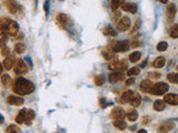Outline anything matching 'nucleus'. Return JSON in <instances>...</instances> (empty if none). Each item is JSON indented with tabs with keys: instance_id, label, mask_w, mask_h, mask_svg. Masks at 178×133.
Masks as SVG:
<instances>
[{
	"instance_id": "obj_15",
	"label": "nucleus",
	"mask_w": 178,
	"mask_h": 133,
	"mask_svg": "<svg viewBox=\"0 0 178 133\" xmlns=\"http://www.w3.org/2000/svg\"><path fill=\"white\" fill-rule=\"evenodd\" d=\"M174 128H175V123H174V122H165V123H163L159 125L158 131H159L160 133H166V132L171 131Z\"/></svg>"
},
{
	"instance_id": "obj_27",
	"label": "nucleus",
	"mask_w": 178,
	"mask_h": 133,
	"mask_svg": "<svg viewBox=\"0 0 178 133\" xmlns=\"http://www.w3.org/2000/svg\"><path fill=\"white\" fill-rule=\"evenodd\" d=\"M34 118H35V112H34L32 110L28 109V110L26 111V116H25V123H26V124H30V123H31V121L34 120Z\"/></svg>"
},
{
	"instance_id": "obj_21",
	"label": "nucleus",
	"mask_w": 178,
	"mask_h": 133,
	"mask_svg": "<svg viewBox=\"0 0 178 133\" xmlns=\"http://www.w3.org/2000/svg\"><path fill=\"white\" fill-rule=\"evenodd\" d=\"M108 79H109V81H110L112 83H116V82H118L119 80H122V72H116V71H114V72H112V73L108 76Z\"/></svg>"
},
{
	"instance_id": "obj_44",
	"label": "nucleus",
	"mask_w": 178,
	"mask_h": 133,
	"mask_svg": "<svg viewBox=\"0 0 178 133\" xmlns=\"http://www.w3.org/2000/svg\"><path fill=\"white\" fill-rule=\"evenodd\" d=\"M139 26H140V21H139V20H137V21H136V26L132 28V32H136V31H137V29L139 28Z\"/></svg>"
},
{
	"instance_id": "obj_25",
	"label": "nucleus",
	"mask_w": 178,
	"mask_h": 133,
	"mask_svg": "<svg viewBox=\"0 0 178 133\" xmlns=\"http://www.w3.org/2000/svg\"><path fill=\"white\" fill-rule=\"evenodd\" d=\"M165 106H166V103H165V101L164 100H156L155 102H154V109L156 110V111H163L164 109H165Z\"/></svg>"
},
{
	"instance_id": "obj_19",
	"label": "nucleus",
	"mask_w": 178,
	"mask_h": 133,
	"mask_svg": "<svg viewBox=\"0 0 178 133\" xmlns=\"http://www.w3.org/2000/svg\"><path fill=\"white\" fill-rule=\"evenodd\" d=\"M9 21L10 19H8V18H1L0 19V35H2V36L7 35V28H8Z\"/></svg>"
},
{
	"instance_id": "obj_13",
	"label": "nucleus",
	"mask_w": 178,
	"mask_h": 133,
	"mask_svg": "<svg viewBox=\"0 0 178 133\" xmlns=\"http://www.w3.org/2000/svg\"><path fill=\"white\" fill-rule=\"evenodd\" d=\"M16 62V59H15V56L13 55H9V56H7V58L5 59V61H3V68L6 69V70H10L12 66H13V63Z\"/></svg>"
},
{
	"instance_id": "obj_48",
	"label": "nucleus",
	"mask_w": 178,
	"mask_h": 133,
	"mask_svg": "<svg viewBox=\"0 0 178 133\" xmlns=\"http://www.w3.org/2000/svg\"><path fill=\"white\" fill-rule=\"evenodd\" d=\"M138 133H147V132H146L145 130H139V131H138Z\"/></svg>"
},
{
	"instance_id": "obj_4",
	"label": "nucleus",
	"mask_w": 178,
	"mask_h": 133,
	"mask_svg": "<svg viewBox=\"0 0 178 133\" xmlns=\"http://www.w3.org/2000/svg\"><path fill=\"white\" fill-rule=\"evenodd\" d=\"M112 49L114 52H124L129 49V42L127 40H122V41H114L112 43Z\"/></svg>"
},
{
	"instance_id": "obj_33",
	"label": "nucleus",
	"mask_w": 178,
	"mask_h": 133,
	"mask_svg": "<svg viewBox=\"0 0 178 133\" xmlns=\"http://www.w3.org/2000/svg\"><path fill=\"white\" fill-rule=\"evenodd\" d=\"M139 72H140V69H139L138 66H134V68H131V69H129V70L127 71V76H138Z\"/></svg>"
},
{
	"instance_id": "obj_8",
	"label": "nucleus",
	"mask_w": 178,
	"mask_h": 133,
	"mask_svg": "<svg viewBox=\"0 0 178 133\" xmlns=\"http://www.w3.org/2000/svg\"><path fill=\"white\" fill-rule=\"evenodd\" d=\"M19 32V27H18V23L13 20H10L9 21V25H8V28H7V36H16L17 33Z\"/></svg>"
},
{
	"instance_id": "obj_12",
	"label": "nucleus",
	"mask_w": 178,
	"mask_h": 133,
	"mask_svg": "<svg viewBox=\"0 0 178 133\" xmlns=\"http://www.w3.org/2000/svg\"><path fill=\"white\" fill-rule=\"evenodd\" d=\"M7 103L11 105H22L24 104V99L20 98V96H17V95H9L7 98Z\"/></svg>"
},
{
	"instance_id": "obj_43",
	"label": "nucleus",
	"mask_w": 178,
	"mask_h": 133,
	"mask_svg": "<svg viewBox=\"0 0 178 133\" xmlns=\"http://www.w3.org/2000/svg\"><path fill=\"white\" fill-rule=\"evenodd\" d=\"M150 120H151V118H150V116H144V118H142V124L149 123Z\"/></svg>"
},
{
	"instance_id": "obj_16",
	"label": "nucleus",
	"mask_w": 178,
	"mask_h": 133,
	"mask_svg": "<svg viewBox=\"0 0 178 133\" xmlns=\"http://www.w3.org/2000/svg\"><path fill=\"white\" fill-rule=\"evenodd\" d=\"M141 102V96L139 93H137V92H132V95H131V99L130 101H129V103L131 104V106H134V108H137V106H139Z\"/></svg>"
},
{
	"instance_id": "obj_5",
	"label": "nucleus",
	"mask_w": 178,
	"mask_h": 133,
	"mask_svg": "<svg viewBox=\"0 0 178 133\" xmlns=\"http://www.w3.org/2000/svg\"><path fill=\"white\" fill-rule=\"evenodd\" d=\"M57 22H58V25H59L62 29H67L68 27L73 26V21H71V19H70L67 15H65V13H59V15L57 16Z\"/></svg>"
},
{
	"instance_id": "obj_30",
	"label": "nucleus",
	"mask_w": 178,
	"mask_h": 133,
	"mask_svg": "<svg viewBox=\"0 0 178 133\" xmlns=\"http://www.w3.org/2000/svg\"><path fill=\"white\" fill-rule=\"evenodd\" d=\"M122 3H125V0H113L110 3V8L113 11H116L119 7H122Z\"/></svg>"
},
{
	"instance_id": "obj_39",
	"label": "nucleus",
	"mask_w": 178,
	"mask_h": 133,
	"mask_svg": "<svg viewBox=\"0 0 178 133\" xmlns=\"http://www.w3.org/2000/svg\"><path fill=\"white\" fill-rule=\"evenodd\" d=\"M167 48H168V45H167V42H165V41H161V42H159V43L157 45V50H158V51H165Z\"/></svg>"
},
{
	"instance_id": "obj_40",
	"label": "nucleus",
	"mask_w": 178,
	"mask_h": 133,
	"mask_svg": "<svg viewBox=\"0 0 178 133\" xmlns=\"http://www.w3.org/2000/svg\"><path fill=\"white\" fill-rule=\"evenodd\" d=\"M167 80L171 83H175L176 82V74L175 73H168L167 76Z\"/></svg>"
},
{
	"instance_id": "obj_42",
	"label": "nucleus",
	"mask_w": 178,
	"mask_h": 133,
	"mask_svg": "<svg viewBox=\"0 0 178 133\" xmlns=\"http://www.w3.org/2000/svg\"><path fill=\"white\" fill-rule=\"evenodd\" d=\"M148 76H149V78H151V79H158L160 76V74L159 73H157V72H150Z\"/></svg>"
},
{
	"instance_id": "obj_38",
	"label": "nucleus",
	"mask_w": 178,
	"mask_h": 133,
	"mask_svg": "<svg viewBox=\"0 0 178 133\" xmlns=\"http://www.w3.org/2000/svg\"><path fill=\"white\" fill-rule=\"evenodd\" d=\"M1 82L5 86H8L10 84V82H11V78L8 74H3L1 76Z\"/></svg>"
},
{
	"instance_id": "obj_31",
	"label": "nucleus",
	"mask_w": 178,
	"mask_h": 133,
	"mask_svg": "<svg viewBox=\"0 0 178 133\" xmlns=\"http://www.w3.org/2000/svg\"><path fill=\"white\" fill-rule=\"evenodd\" d=\"M126 116H127V119H128L129 121H136L137 118H138V113H137V111H135V110H128Z\"/></svg>"
},
{
	"instance_id": "obj_49",
	"label": "nucleus",
	"mask_w": 178,
	"mask_h": 133,
	"mask_svg": "<svg viewBox=\"0 0 178 133\" xmlns=\"http://www.w3.org/2000/svg\"><path fill=\"white\" fill-rule=\"evenodd\" d=\"M167 1L168 0H160V2H163V3H167Z\"/></svg>"
},
{
	"instance_id": "obj_20",
	"label": "nucleus",
	"mask_w": 178,
	"mask_h": 133,
	"mask_svg": "<svg viewBox=\"0 0 178 133\" xmlns=\"http://www.w3.org/2000/svg\"><path fill=\"white\" fill-rule=\"evenodd\" d=\"M152 82L150 81V80H144V81H141L140 83V90L142 92H145V93H148L150 92V90H151V88H152Z\"/></svg>"
},
{
	"instance_id": "obj_52",
	"label": "nucleus",
	"mask_w": 178,
	"mask_h": 133,
	"mask_svg": "<svg viewBox=\"0 0 178 133\" xmlns=\"http://www.w3.org/2000/svg\"><path fill=\"white\" fill-rule=\"evenodd\" d=\"M60 1H61V0H60Z\"/></svg>"
},
{
	"instance_id": "obj_6",
	"label": "nucleus",
	"mask_w": 178,
	"mask_h": 133,
	"mask_svg": "<svg viewBox=\"0 0 178 133\" xmlns=\"http://www.w3.org/2000/svg\"><path fill=\"white\" fill-rule=\"evenodd\" d=\"M27 72V65L22 59H17L16 60V66H15V73L17 76H21Z\"/></svg>"
},
{
	"instance_id": "obj_18",
	"label": "nucleus",
	"mask_w": 178,
	"mask_h": 133,
	"mask_svg": "<svg viewBox=\"0 0 178 133\" xmlns=\"http://www.w3.org/2000/svg\"><path fill=\"white\" fill-rule=\"evenodd\" d=\"M7 36H2L0 38V50H1V55L2 56H7L8 53V48H7Z\"/></svg>"
},
{
	"instance_id": "obj_9",
	"label": "nucleus",
	"mask_w": 178,
	"mask_h": 133,
	"mask_svg": "<svg viewBox=\"0 0 178 133\" xmlns=\"http://www.w3.org/2000/svg\"><path fill=\"white\" fill-rule=\"evenodd\" d=\"M3 5H5V7L7 8V10L9 11L10 13H12V15L17 13L18 7H17L16 0H3Z\"/></svg>"
},
{
	"instance_id": "obj_1",
	"label": "nucleus",
	"mask_w": 178,
	"mask_h": 133,
	"mask_svg": "<svg viewBox=\"0 0 178 133\" xmlns=\"http://www.w3.org/2000/svg\"><path fill=\"white\" fill-rule=\"evenodd\" d=\"M12 90L21 95H26L30 94L34 90H35V86L31 81H29L27 79H24V78H17L13 86H12Z\"/></svg>"
},
{
	"instance_id": "obj_3",
	"label": "nucleus",
	"mask_w": 178,
	"mask_h": 133,
	"mask_svg": "<svg viewBox=\"0 0 178 133\" xmlns=\"http://www.w3.org/2000/svg\"><path fill=\"white\" fill-rule=\"evenodd\" d=\"M168 84H166L165 82H158V83L152 86L151 90H150V93L154 95H161L168 91Z\"/></svg>"
},
{
	"instance_id": "obj_7",
	"label": "nucleus",
	"mask_w": 178,
	"mask_h": 133,
	"mask_svg": "<svg viewBox=\"0 0 178 133\" xmlns=\"http://www.w3.org/2000/svg\"><path fill=\"white\" fill-rule=\"evenodd\" d=\"M130 27V19L128 17H122L117 22V30L118 31H126Z\"/></svg>"
},
{
	"instance_id": "obj_24",
	"label": "nucleus",
	"mask_w": 178,
	"mask_h": 133,
	"mask_svg": "<svg viewBox=\"0 0 178 133\" xmlns=\"http://www.w3.org/2000/svg\"><path fill=\"white\" fill-rule=\"evenodd\" d=\"M26 111H27V109H24V110H21V111H19V113L16 115V119H15V121L17 122L18 124H21V123H25V116H26Z\"/></svg>"
},
{
	"instance_id": "obj_14",
	"label": "nucleus",
	"mask_w": 178,
	"mask_h": 133,
	"mask_svg": "<svg viewBox=\"0 0 178 133\" xmlns=\"http://www.w3.org/2000/svg\"><path fill=\"white\" fill-rule=\"evenodd\" d=\"M165 103L170 105H178V95L177 94H166L164 96Z\"/></svg>"
},
{
	"instance_id": "obj_22",
	"label": "nucleus",
	"mask_w": 178,
	"mask_h": 133,
	"mask_svg": "<svg viewBox=\"0 0 178 133\" xmlns=\"http://www.w3.org/2000/svg\"><path fill=\"white\" fill-rule=\"evenodd\" d=\"M122 8L124 11H129L131 13H135L137 11V5H135V3H122Z\"/></svg>"
},
{
	"instance_id": "obj_35",
	"label": "nucleus",
	"mask_w": 178,
	"mask_h": 133,
	"mask_svg": "<svg viewBox=\"0 0 178 133\" xmlns=\"http://www.w3.org/2000/svg\"><path fill=\"white\" fill-rule=\"evenodd\" d=\"M141 57V53L139 51H135V52H132L130 56H129V60H130L131 62H137Z\"/></svg>"
},
{
	"instance_id": "obj_51",
	"label": "nucleus",
	"mask_w": 178,
	"mask_h": 133,
	"mask_svg": "<svg viewBox=\"0 0 178 133\" xmlns=\"http://www.w3.org/2000/svg\"><path fill=\"white\" fill-rule=\"evenodd\" d=\"M177 69H178V66H177Z\"/></svg>"
},
{
	"instance_id": "obj_23",
	"label": "nucleus",
	"mask_w": 178,
	"mask_h": 133,
	"mask_svg": "<svg viewBox=\"0 0 178 133\" xmlns=\"http://www.w3.org/2000/svg\"><path fill=\"white\" fill-rule=\"evenodd\" d=\"M132 92H134V91H130V90L125 91L122 94V96H120V102H122V103H128V102L130 101Z\"/></svg>"
},
{
	"instance_id": "obj_45",
	"label": "nucleus",
	"mask_w": 178,
	"mask_h": 133,
	"mask_svg": "<svg viewBox=\"0 0 178 133\" xmlns=\"http://www.w3.org/2000/svg\"><path fill=\"white\" fill-rule=\"evenodd\" d=\"M134 82H135V79H134V78H130V79H128V80L126 81V86H130Z\"/></svg>"
},
{
	"instance_id": "obj_2",
	"label": "nucleus",
	"mask_w": 178,
	"mask_h": 133,
	"mask_svg": "<svg viewBox=\"0 0 178 133\" xmlns=\"http://www.w3.org/2000/svg\"><path fill=\"white\" fill-rule=\"evenodd\" d=\"M108 69L112 71H116V72H122L127 69V61L126 60H116L114 59L112 62H109L108 65Z\"/></svg>"
},
{
	"instance_id": "obj_34",
	"label": "nucleus",
	"mask_w": 178,
	"mask_h": 133,
	"mask_svg": "<svg viewBox=\"0 0 178 133\" xmlns=\"http://www.w3.org/2000/svg\"><path fill=\"white\" fill-rule=\"evenodd\" d=\"M6 133H22V132H21V130L19 129L17 125H13V124H11V125H9V126L7 128Z\"/></svg>"
},
{
	"instance_id": "obj_26",
	"label": "nucleus",
	"mask_w": 178,
	"mask_h": 133,
	"mask_svg": "<svg viewBox=\"0 0 178 133\" xmlns=\"http://www.w3.org/2000/svg\"><path fill=\"white\" fill-rule=\"evenodd\" d=\"M165 58L164 57H158L154 62H152V66L154 68H156V69H160V68H163V66H165Z\"/></svg>"
},
{
	"instance_id": "obj_29",
	"label": "nucleus",
	"mask_w": 178,
	"mask_h": 133,
	"mask_svg": "<svg viewBox=\"0 0 178 133\" xmlns=\"http://www.w3.org/2000/svg\"><path fill=\"white\" fill-rule=\"evenodd\" d=\"M114 126L116 128V129H118V130H120V131H122V130H125L126 129V122L124 121V120H116V121H114Z\"/></svg>"
},
{
	"instance_id": "obj_41",
	"label": "nucleus",
	"mask_w": 178,
	"mask_h": 133,
	"mask_svg": "<svg viewBox=\"0 0 178 133\" xmlns=\"http://www.w3.org/2000/svg\"><path fill=\"white\" fill-rule=\"evenodd\" d=\"M130 46H131V48L139 47V46H141V42L139 41V40H137V39H134V40L131 41Z\"/></svg>"
},
{
	"instance_id": "obj_28",
	"label": "nucleus",
	"mask_w": 178,
	"mask_h": 133,
	"mask_svg": "<svg viewBox=\"0 0 178 133\" xmlns=\"http://www.w3.org/2000/svg\"><path fill=\"white\" fill-rule=\"evenodd\" d=\"M103 33L106 36H110V37H116L117 36V31L114 28H112L110 26H106L103 28Z\"/></svg>"
},
{
	"instance_id": "obj_17",
	"label": "nucleus",
	"mask_w": 178,
	"mask_h": 133,
	"mask_svg": "<svg viewBox=\"0 0 178 133\" xmlns=\"http://www.w3.org/2000/svg\"><path fill=\"white\" fill-rule=\"evenodd\" d=\"M101 56L106 60H113L115 58V52H114V50L110 47H107L101 51Z\"/></svg>"
},
{
	"instance_id": "obj_37",
	"label": "nucleus",
	"mask_w": 178,
	"mask_h": 133,
	"mask_svg": "<svg viewBox=\"0 0 178 133\" xmlns=\"http://www.w3.org/2000/svg\"><path fill=\"white\" fill-rule=\"evenodd\" d=\"M25 49H26V46L24 43H16V46H15V51L17 53H24Z\"/></svg>"
},
{
	"instance_id": "obj_32",
	"label": "nucleus",
	"mask_w": 178,
	"mask_h": 133,
	"mask_svg": "<svg viewBox=\"0 0 178 133\" xmlns=\"http://www.w3.org/2000/svg\"><path fill=\"white\" fill-rule=\"evenodd\" d=\"M94 83L97 86H101L103 83H105V76H103V74H98L97 76H95Z\"/></svg>"
},
{
	"instance_id": "obj_10",
	"label": "nucleus",
	"mask_w": 178,
	"mask_h": 133,
	"mask_svg": "<svg viewBox=\"0 0 178 133\" xmlns=\"http://www.w3.org/2000/svg\"><path fill=\"white\" fill-rule=\"evenodd\" d=\"M175 15H176V8H175V5L174 3H169L166 8V18L168 22H173L174 18H175Z\"/></svg>"
},
{
	"instance_id": "obj_36",
	"label": "nucleus",
	"mask_w": 178,
	"mask_h": 133,
	"mask_svg": "<svg viewBox=\"0 0 178 133\" xmlns=\"http://www.w3.org/2000/svg\"><path fill=\"white\" fill-rule=\"evenodd\" d=\"M169 36L171 38H178V25H174L169 30Z\"/></svg>"
},
{
	"instance_id": "obj_47",
	"label": "nucleus",
	"mask_w": 178,
	"mask_h": 133,
	"mask_svg": "<svg viewBox=\"0 0 178 133\" xmlns=\"http://www.w3.org/2000/svg\"><path fill=\"white\" fill-rule=\"evenodd\" d=\"M2 70H3V68H2V65L0 63V74L2 73Z\"/></svg>"
},
{
	"instance_id": "obj_11",
	"label": "nucleus",
	"mask_w": 178,
	"mask_h": 133,
	"mask_svg": "<svg viewBox=\"0 0 178 133\" xmlns=\"http://www.w3.org/2000/svg\"><path fill=\"white\" fill-rule=\"evenodd\" d=\"M125 111L122 110L120 106H117V108H115L113 111H112V113H110V116L113 118L114 120H122L124 118H125Z\"/></svg>"
},
{
	"instance_id": "obj_46",
	"label": "nucleus",
	"mask_w": 178,
	"mask_h": 133,
	"mask_svg": "<svg viewBox=\"0 0 178 133\" xmlns=\"http://www.w3.org/2000/svg\"><path fill=\"white\" fill-rule=\"evenodd\" d=\"M3 122H5V119H3V116L0 114V124H2Z\"/></svg>"
},
{
	"instance_id": "obj_50",
	"label": "nucleus",
	"mask_w": 178,
	"mask_h": 133,
	"mask_svg": "<svg viewBox=\"0 0 178 133\" xmlns=\"http://www.w3.org/2000/svg\"><path fill=\"white\" fill-rule=\"evenodd\" d=\"M176 83H178V74H176Z\"/></svg>"
}]
</instances>
